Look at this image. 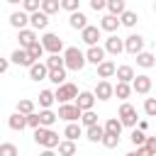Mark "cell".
I'll return each mask as SVG.
<instances>
[{
    "label": "cell",
    "mask_w": 156,
    "mask_h": 156,
    "mask_svg": "<svg viewBox=\"0 0 156 156\" xmlns=\"http://www.w3.org/2000/svg\"><path fill=\"white\" fill-rule=\"evenodd\" d=\"M85 63H88L85 61V51H80L78 46L63 49V66H66V71H80Z\"/></svg>",
    "instance_id": "obj_1"
},
{
    "label": "cell",
    "mask_w": 156,
    "mask_h": 156,
    "mask_svg": "<svg viewBox=\"0 0 156 156\" xmlns=\"http://www.w3.org/2000/svg\"><path fill=\"white\" fill-rule=\"evenodd\" d=\"M61 139H58V134L51 129V127H44V124H39L37 129H34V144L37 146H44V149H56V144H58Z\"/></svg>",
    "instance_id": "obj_2"
},
{
    "label": "cell",
    "mask_w": 156,
    "mask_h": 156,
    "mask_svg": "<svg viewBox=\"0 0 156 156\" xmlns=\"http://www.w3.org/2000/svg\"><path fill=\"white\" fill-rule=\"evenodd\" d=\"M80 107L76 105V102H58V119H63V122H78L80 119Z\"/></svg>",
    "instance_id": "obj_3"
},
{
    "label": "cell",
    "mask_w": 156,
    "mask_h": 156,
    "mask_svg": "<svg viewBox=\"0 0 156 156\" xmlns=\"http://www.w3.org/2000/svg\"><path fill=\"white\" fill-rule=\"evenodd\" d=\"M41 46H44V51H49V54H61V51H63V39H61L58 34H54V32H44Z\"/></svg>",
    "instance_id": "obj_4"
},
{
    "label": "cell",
    "mask_w": 156,
    "mask_h": 156,
    "mask_svg": "<svg viewBox=\"0 0 156 156\" xmlns=\"http://www.w3.org/2000/svg\"><path fill=\"white\" fill-rule=\"evenodd\" d=\"M117 117L122 119V124H124V127H136V107H134V105H129L127 100H122Z\"/></svg>",
    "instance_id": "obj_5"
},
{
    "label": "cell",
    "mask_w": 156,
    "mask_h": 156,
    "mask_svg": "<svg viewBox=\"0 0 156 156\" xmlns=\"http://www.w3.org/2000/svg\"><path fill=\"white\" fill-rule=\"evenodd\" d=\"M151 85H154V80H151V76H146V73H139V76L132 78V90L139 93V95H149V93H151Z\"/></svg>",
    "instance_id": "obj_6"
},
{
    "label": "cell",
    "mask_w": 156,
    "mask_h": 156,
    "mask_svg": "<svg viewBox=\"0 0 156 156\" xmlns=\"http://www.w3.org/2000/svg\"><path fill=\"white\" fill-rule=\"evenodd\" d=\"M93 95H95V100H110V98H115V85L107 80V78H100L98 80V85H95V90H93Z\"/></svg>",
    "instance_id": "obj_7"
},
{
    "label": "cell",
    "mask_w": 156,
    "mask_h": 156,
    "mask_svg": "<svg viewBox=\"0 0 156 156\" xmlns=\"http://www.w3.org/2000/svg\"><path fill=\"white\" fill-rule=\"evenodd\" d=\"M76 95H78V88H76L73 83H66V80H63V83L54 90V98H56L58 102H71Z\"/></svg>",
    "instance_id": "obj_8"
},
{
    "label": "cell",
    "mask_w": 156,
    "mask_h": 156,
    "mask_svg": "<svg viewBox=\"0 0 156 156\" xmlns=\"http://www.w3.org/2000/svg\"><path fill=\"white\" fill-rule=\"evenodd\" d=\"M29 27L37 29V32H44V29L49 27V15H46L44 10H34V12H29Z\"/></svg>",
    "instance_id": "obj_9"
},
{
    "label": "cell",
    "mask_w": 156,
    "mask_h": 156,
    "mask_svg": "<svg viewBox=\"0 0 156 156\" xmlns=\"http://www.w3.org/2000/svg\"><path fill=\"white\" fill-rule=\"evenodd\" d=\"M124 51V39H119L115 32L105 39V54H112V56H119Z\"/></svg>",
    "instance_id": "obj_10"
},
{
    "label": "cell",
    "mask_w": 156,
    "mask_h": 156,
    "mask_svg": "<svg viewBox=\"0 0 156 156\" xmlns=\"http://www.w3.org/2000/svg\"><path fill=\"white\" fill-rule=\"evenodd\" d=\"M141 49H144V37H141V34H129V37L124 39V51H127V54L134 56V54H139Z\"/></svg>",
    "instance_id": "obj_11"
},
{
    "label": "cell",
    "mask_w": 156,
    "mask_h": 156,
    "mask_svg": "<svg viewBox=\"0 0 156 156\" xmlns=\"http://www.w3.org/2000/svg\"><path fill=\"white\" fill-rule=\"evenodd\" d=\"M10 61H12L15 66H27V68H29V66L34 63V58L29 56V51H27L24 46H20V49H15V51H12V56H10Z\"/></svg>",
    "instance_id": "obj_12"
},
{
    "label": "cell",
    "mask_w": 156,
    "mask_h": 156,
    "mask_svg": "<svg viewBox=\"0 0 156 156\" xmlns=\"http://www.w3.org/2000/svg\"><path fill=\"white\" fill-rule=\"evenodd\" d=\"M100 27H95V24H85L83 29H80V39L90 46V44H98V39H100Z\"/></svg>",
    "instance_id": "obj_13"
},
{
    "label": "cell",
    "mask_w": 156,
    "mask_h": 156,
    "mask_svg": "<svg viewBox=\"0 0 156 156\" xmlns=\"http://www.w3.org/2000/svg\"><path fill=\"white\" fill-rule=\"evenodd\" d=\"M102 58H105V46H100V44H90L88 51H85V61L93 63V66H98Z\"/></svg>",
    "instance_id": "obj_14"
},
{
    "label": "cell",
    "mask_w": 156,
    "mask_h": 156,
    "mask_svg": "<svg viewBox=\"0 0 156 156\" xmlns=\"http://www.w3.org/2000/svg\"><path fill=\"white\" fill-rule=\"evenodd\" d=\"M98 27H100L102 32H110V34H112V32H117V29H119V15L107 12V15L100 20V24H98Z\"/></svg>",
    "instance_id": "obj_15"
},
{
    "label": "cell",
    "mask_w": 156,
    "mask_h": 156,
    "mask_svg": "<svg viewBox=\"0 0 156 156\" xmlns=\"http://www.w3.org/2000/svg\"><path fill=\"white\" fill-rule=\"evenodd\" d=\"M46 76H49V68H46V63L44 61H34L32 66H29V78L32 80H46Z\"/></svg>",
    "instance_id": "obj_16"
},
{
    "label": "cell",
    "mask_w": 156,
    "mask_h": 156,
    "mask_svg": "<svg viewBox=\"0 0 156 156\" xmlns=\"http://www.w3.org/2000/svg\"><path fill=\"white\" fill-rule=\"evenodd\" d=\"M73 102H76L80 110H93V105H95V95H93L90 90H80V93L73 98Z\"/></svg>",
    "instance_id": "obj_17"
},
{
    "label": "cell",
    "mask_w": 156,
    "mask_h": 156,
    "mask_svg": "<svg viewBox=\"0 0 156 156\" xmlns=\"http://www.w3.org/2000/svg\"><path fill=\"white\" fill-rule=\"evenodd\" d=\"M10 24H12L15 29L27 27V24H29V12H27V10H15V12L10 15Z\"/></svg>",
    "instance_id": "obj_18"
},
{
    "label": "cell",
    "mask_w": 156,
    "mask_h": 156,
    "mask_svg": "<svg viewBox=\"0 0 156 156\" xmlns=\"http://www.w3.org/2000/svg\"><path fill=\"white\" fill-rule=\"evenodd\" d=\"M17 39H20V46H29L32 41H37V29H32V27H22V29H17Z\"/></svg>",
    "instance_id": "obj_19"
},
{
    "label": "cell",
    "mask_w": 156,
    "mask_h": 156,
    "mask_svg": "<svg viewBox=\"0 0 156 156\" xmlns=\"http://www.w3.org/2000/svg\"><path fill=\"white\" fill-rule=\"evenodd\" d=\"M115 68H117V63H115V61L102 58V61L98 63V78H112V76H115Z\"/></svg>",
    "instance_id": "obj_20"
},
{
    "label": "cell",
    "mask_w": 156,
    "mask_h": 156,
    "mask_svg": "<svg viewBox=\"0 0 156 156\" xmlns=\"http://www.w3.org/2000/svg\"><path fill=\"white\" fill-rule=\"evenodd\" d=\"M7 127H10L12 132H22V129L27 127V115H22V112L10 115V117H7Z\"/></svg>",
    "instance_id": "obj_21"
},
{
    "label": "cell",
    "mask_w": 156,
    "mask_h": 156,
    "mask_svg": "<svg viewBox=\"0 0 156 156\" xmlns=\"http://www.w3.org/2000/svg\"><path fill=\"white\" fill-rule=\"evenodd\" d=\"M136 56V66H141V68H154L156 66V56L151 54V51H139V54H134Z\"/></svg>",
    "instance_id": "obj_22"
},
{
    "label": "cell",
    "mask_w": 156,
    "mask_h": 156,
    "mask_svg": "<svg viewBox=\"0 0 156 156\" xmlns=\"http://www.w3.org/2000/svg\"><path fill=\"white\" fill-rule=\"evenodd\" d=\"M63 136L66 139H78V136H83V124L80 122H66V129H63Z\"/></svg>",
    "instance_id": "obj_23"
},
{
    "label": "cell",
    "mask_w": 156,
    "mask_h": 156,
    "mask_svg": "<svg viewBox=\"0 0 156 156\" xmlns=\"http://www.w3.org/2000/svg\"><path fill=\"white\" fill-rule=\"evenodd\" d=\"M56 149H58V154H61V156H73V154L78 151V146H76V141H73V139H61V141L56 144Z\"/></svg>",
    "instance_id": "obj_24"
},
{
    "label": "cell",
    "mask_w": 156,
    "mask_h": 156,
    "mask_svg": "<svg viewBox=\"0 0 156 156\" xmlns=\"http://www.w3.org/2000/svg\"><path fill=\"white\" fill-rule=\"evenodd\" d=\"M68 24H71L73 29H83V27L88 24V17H85L80 10H73V12H71V17H68Z\"/></svg>",
    "instance_id": "obj_25"
},
{
    "label": "cell",
    "mask_w": 156,
    "mask_h": 156,
    "mask_svg": "<svg viewBox=\"0 0 156 156\" xmlns=\"http://www.w3.org/2000/svg\"><path fill=\"white\" fill-rule=\"evenodd\" d=\"M115 76H117V80L132 83V78H134L136 73H134V68H132V66H127V63H124V66H117V68H115Z\"/></svg>",
    "instance_id": "obj_26"
},
{
    "label": "cell",
    "mask_w": 156,
    "mask_h": 156,
    "mask_svg": "<svg viewBox=\"0 0 156 156\" xmlns=\"http://www.w3.org/2000/svg\"><path fill=\"white\" fill-rule=\"evenodd\" d=\"M56 119H58V115H56L51 107H41V112H39V122H41L44 127H54Z\"/></svg>",
    "instance_id": "obj_27"
},
{
    "label": "cell",
    "mask_w": 156,
    "mask_h": 156,
    "mask_svg": "<svg viewBox=\"0 0 156 156\" xmlns=\"http://www.w3.org/2000/svg\"><path fill=\"white\" fill-rule=\"evenodd\" d=\"M46 80H51L54 85H61V83L66 80V66H61V68H49Z\"/></svg>",
    "instance_id": "obj_28"
},
{
    "label": "cell",
    "mask_w": 156,
    "mask_h": 156,
    "mask_svg": "<svg viewBox=\"0 0 156 156\" xmlns=\"http://www.w3.org/2000/svg\"><path fill=\"white\" fill-rule=\"evenodd\" d=\"M102 127H105V132H110V134H119V136H122V129H124V124H122L119 117H110Z\"/></svg>",
    "instance_id": "obj_29"
},
{
    "label": "cell",
    "mask_w": 156,
    "mask_h": 156,
    "mask_svg": "<svg viewBox=\"0 0 156 156\" xmlns=\"http://www.w3.org/2000/svg\"><path fill=\"white\" fill-rule=\"evenodd\" d=\"M102 134H105V127H100V124H90V127H85V136H88V141H100L102 139Z\"/></svg>",
    "instance_id": "obj_30"
},
{
    "label": "cell",
    "mask_w": 156,
    "mask_h": 156,
    "mask_svg": "<svg viewBox=\"0 0 156 156\" xmlns=\"http://www.w3.org/2000/svg\"><path fill=\"white\" fill-rule=\"evenodd\" d=\"M134 90H132V83H124V80H117V85H115V95L119 98V100H127L129 95H132Z\"/></svg>",
    "instance_id": "obj_31"
},
{
    "label": "cell",
    "mask_w": 156,
    "mask_h": 156,
    "mask_svg": "<svg viewBox=\"0 0 156 156\" xmlns=\"http://www.w3.org/2000/svg\"><path fill=\"white\" fill-rule=\"evenodd\" d=\"M39 10H44V12H46V15L51 17V15H56V12L61 10V0H41Z\"/></svg>",
    "instance_id": "obj_32"
},
{
    "label": "cell",
    "mask_w": 156,
    "mask_h": 156,
    "mask_svg": "<svg viewBox=\"0 0 156 156\" xmlns=\"http://www.w3.org/2000/svg\"><path fill=\"white\" fill-rule=\"evenodd\" d=\"M136 22H139V15L132 12V10H124V12L119 15V24H124V27H134Z\"/></svg>",
    "instance_id": "obj_33"
},
{
    "label": "cell",
    "mask_w": 156,
    "mask_h": 156,
    "mask_svg": "<svg viewBox=\"0 0 156 156\" xmlns=\"http://www.w3.org/2000/svg\"><path fill=\"white\" fill-rule=\"evenodd\" d=\"M100 144H102L105 149H117V146H119V134H110V132H105L102 139H100Z\"/></svg>",
    "instance_id": "obj_34"
},
{
    "label": "cell",
    "mask_w": 156,
    "mask_h": 156,
    "mask_svg": "<svg viewBox=\"0 0 156 156\" xmlns=\"http://www.w3.org/2000/svg\"><path fill=\"white\" fill-rule=\"evenodd\" d=\"M105 10H107V12H112V15H122V12L127 10V2H124V0H107Z\"/></svg>",
    "instance_id": "obj_35"
},
{
    "label": "cell",
    "mask_w": 156,
    "mask_h": 156,
    "mask_svg": "<svg viewBox=\"0 0 156 156\" xmlns=\"http://www.w3.org/2000/svg\"><path fill=\"white\" fill-rule=\"evenodd\" d=\"M27 51H29V56L34 58V61H39L41 56H44V46H41V41L37 39V41H32L29 46H27Z\"/></svg>",
    "instance_id": "obj_36"
},
{
    "label": "cell",
    "mask_w": 156,
    "mask_h": 156,
    "mask_svg": "<svg viewBox=\"0 0 156 156\" xmlns=\"http://www.w3.org/2000/svg\"><path fill=\"white\" fill-rule=\"evenodd\" d=\"M54 102H56L54 90H41V93H39V107H51Z\"/></svg>",
    "instance_id": "obj_37"
},
{
    "label": "cell",
    "mask_w": 156,
    "mask_h": 156,
    "mask_svg": "<svg viewBox=\"0 0 156 156\" xmlns=\"http://www.w3.org/2000/svg\"><path fill=\"white\" fill-rule=\"evenodd\" d=\"M83 127H90V124H98V115L93 112V110H83L80 112V119H78Z\"/></svg>",
    "instance_id": "obj_38"
},
{
    "label": "cell",
    "mask_w": 156,
    "mask_h": 156,
    "mask_svg": "<svg viewBox=\"0 0 156 156\" xmlns=\"http://www.w3.org/2000/svg\"><path fill=\"white\" fill-rule=\"evenodd\" d=\"M17 112H22V115H29V112H34V100H29V98H22V100H17Z\"/></svg>",
    "instance_id": "obj_39"
},
{
    "label": "cell",
    "mask_w": 156,
    "mask_h": 156,
    "mask_svg": "<svg viewBox=\"0 0 156 156\" xmlns=\"http://www.w3.org/2000/svg\"><path fill=\"white\" fill-rule=\"evenodd\" d=\"M46 68H61L63 66V56L61 54H49V58H44Z\"/></svg>",
    "instance_id": "obj_40"
},
{
    "label": "cell",
    "mask_w": 156,
    "mask_h": 156,
    "mask_svg": "<svg viewBox=\"0 0 156 156\" xmlns=\"http://www.w3.org/2000/svg\"><path fill=\"white\" fill-rule=\"evenodd\" d=\"M129 139H132V144H134V146H141V144L146 141V134H144V129H136V127H132V134H129Z\"/></svg>",
    "instance_id": "obj_41"
},
{
    "label": "cell",
    "mask_w": 156,
    "mask_h": 156,
    "mask_svg": "<svg viewBox=\"0 0 156 156\" xmlns=\"http://www.w3.org/2000/svg\"><path fill=\"white\" fill-rule=\"evenodd\" d=\"M144 112L149 117H156V98H146L144 100Z\"/></svg>",
    "instance_id": "obj_42"
},
{
    "label": "cell",
    "mask_w": 156,
    "mask_h": 156,
    "mask_svg": "<svg viewBox=\"0 0 156 156\" xmlns=\"http://www.w3.org/2000/svg\"><path fill=\"white\" fill-rule=\"evenodd\" d=\"M61 10H66V12L80 10V0H61Z\"/></svg>",
    "instance_id": "obj_43"
},
{
    "label": "cell",
    "mask_w": 156,
    "mask_h": 156,
    "mask_svg": "<svg viewBox=\"0 0 156 156\" xmlns=\"http://www.w3.org/2000/svg\"><path fill=\"white\" fill-rule=\"evenodd\" d=\"M0 156H17V146L15 144H0Z\"/></svg>",
    "instance_id": "obj_44"
},
{
    "label": "cell",
    "mask_w": 156,
    "mask_h": 156,
    "mask_svg": "<svg viewBox=\"0 0 156 156\" xmlns=\"http://www.w3.org/2000/svg\"><path fill=\"white\" fill-rule=\"evenodd\" d=\"M39 124H41V122H39V112H37V110H34V112H29V115H27V127L37 129Z\"/></svg>",
    "instance_id": "obj_45"
},
{
    "label": "cell",
    "mask_w": 156,
    "mask_h": 156,
    "mask_svg": "<svg viewBox=\"0 0 156 156\" xmlns=\"http://www.w3.org/2000/svg\"><path fill=\"white\" fill-rule=\"evenodd\" d=\"M39 5H41V0H22V10H27V12L39 10Z\"/></svg>",
    "instance_id": "obj_46"
},
{
    "label": "cell",
    "mask_w": 156,
    "mask_h": 156,
    "mask_svg": "<svg viewBox=\"0 0 156 156\" xmlns=\"http://www.w3.org/2000/svg\"><path fill=\"white\" fill-rule=\"evenodd\" d=\"M144 149H146V154H156V136H146Z\"/></svg>",
    "instance_id": "obj_47"
},
{
    "label": "cell",
    "mask_w": 156,
    "mask_h": 156,
    "mask_svg": "<svg viewBox=\"0 0 156 156\" xmlns=\"http://www.w3.org/2000/svg\"><path fill=\"white\" fill-rule=\"evenodd\" d=\"M88 2H90V10H95V12L105 10V5H107V0H88Z\"/></svg>",
    "instance_id": "obj_48"
},
{
    "label": "cell",
    "mask_w": 156,
    "mask_h": 156,
    "mask_svg": "<svg viewBox=\"0 0 156 156\" xmlns=\"http://www.w3.org/2000/svg\"><path fill=\"white\" fill-rule=\"evenodd\" d=\"M7 68H10V58H2V56H0V76H2Z\"/></svg>",
    "instance_id": "obj_49"
},
{
    "label": "cell",
    "mask_w": 156,
    "mask_h": 156,
    "mask_svg": "<svg viewBox=\"0 0 156 156\" xmlns=\"http://www.w3.org/2000/svg\"><path fill=\"white\" fill-rule=\"evenodd\" d=\"M10 5H22V0H7Z\"/></svg>",
    "instance_id": "obj_50"
},
{
    "label": "cell",
    "mask_w": 156,
    "mask_h": 156,
    "mask_svg": "<svg viewBox=\"0 0 156 156\" xmlns=\"http://www.w3.org/2000/svg\"><path fill=\"white\" fill-rule=\"evenodd\" d=\"M154 12H156V2H154Z\"/></svg>",
    "instance_id": "obj_51"
}]
</instances>
